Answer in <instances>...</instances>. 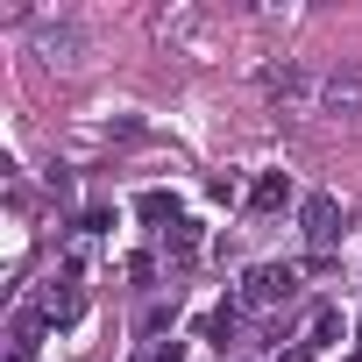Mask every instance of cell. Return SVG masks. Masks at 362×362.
I'll return each mask as SVG.
<instances>
[{
    "mask_svg": "<svg viewBox=\"0 0 362 362\" xmlns=\"http://www.w3.org/2000/svg\"><path fill=\"white\" fill-rule=\"evenodd\" d=\"M298 291V270L291 263H256L249 277H242V305H277V298H291Z\"/></svg>",
    "mask_w": 362,
    "mask_h": 362,
    "instance_id": "cell-1",
    "label": "cell"
},
{
    "mask_svg": "<svg viewBox=\"0 0 362 362\" xmlns=\"http://www.w3.org/2000/svg\"><path fill=\"white\" fill-rule=\"evenodd\" d=\"M298 221H305V242H320V249H327V242L341 235V206H334V192H313V199L298 206Z\"/></svg>",
    "mask_w": 362,
    "mask_h": 362,
    "instance_id": "cell-2",
    "label": "cell"
},
{
    "mask_svg": "<svg viewBox=\"0 0 362 362\" xmlns=\"http://www.w3.org/2000/svg\"><path fill=\"white\" fill-rule=\"evenodd\" d=\"M78 305H86V298H78V284H71V277H57V284L36 298V313H43L50 327H71V320H78Z\"/></svg>",
    "mask_w": 362,
    "mask_h": 362,
    "instance_id": "cell-3",
    "label": "cell"
},
{
    "mask_svg": "<svg viewBox=\"0 0 362 362\" xmlns=\"http://www.w3.org/2000/svg\"><path fill=\"white\" fill-rule=\"evenodd\" d=\"M277 206H291V177L284 170H263L249 185V214H277Z\"/></svg>",
    "mask_w": 362,
    "mask_h": 362,
    "instance_id": "cell-4",
    "label": "cell"
},
{
    "mask_svg": "<svg viewBox=\"0 0 362 362\" xmlns=\"http://www.w3.org/2000/svg\"><path fill=\"white\" fill-rule=\"evenodd\" d=\"M135 221H149V228L170 221V228H177V221H185V214H177V192H142V199H135Z\"/></svg>",
    "mask_w": 362,
    "mask_h": 362,
    "instance_id": "cell-5",
    "label": "cell"
},
{
    "mask_svg": "<svg viewBox=\"0 0 362 362\" xmlns=\"http://www.w3.org/2000/svg\"><path fill=\"white\" fill-rule=\"evenodd\" d=\"M163 235H170V256H177V263L199 256V221H177V228H163Z\"/></svg>",
    "mask_w": 362,
    "mask_h": 362,
    "instance_id": "cell-6",
    "label": "cell"
},
{
    "mask_svg": "<svg viewBox=\"0 0 362 362\" xmlns=\"http://www.w3.org/2000/svg\"><path fill=\"white\" fill-rule=\"evenodd\" d=\"M199 334H206L214 348H228V341H235V305H221V313H206V327H199Z\"/></svg>",
    "mask_w": 362,
    "mask_h": 362,
    "instance_id": "cell-7",
    "label": "cell"
},
{
    "mask_svg": "<svg viewBox=\"0 0 362 362\" xmlns=\"http://www.w3.org/2000/svg\"><path fill=\"white\" fill-rule=\"evenodd\" d=\"M142 362H185V348L170 341V348H156V355H142Z\"/></svg>",
    "mask_w": 362,
    "mask_h": 362,
    "instance_id": "cell-8",
    "label": "cell"
},
{
    "mask_svg": "<svg viewBox=\"0 0 362 362\" xmlns=\"http://www.w3.org/2000/svg\"><path fill=\"white\" fill-rule=\"evenodd\" d=\"M313 355H320V348H313V341H298V348H291V355H277V362H313Z\"/></svg>",
    "mask_w": 362,
    "mask_h": 362,
    "instance_id": "cell-9",
    "label": "cell"
},
{
    "mask_svg": "<svg viewBox=\"0 0 362 362\" xmlns=\"http://www.w3.org/2000/svg\"><path fill=\"white\" fill-rule=\"evenodd\" d=\"M8 362H29V355H15V348H8Z\"/></svg>",
    "mask_w": 362,
    "mask_h": 362,
    "instance_id": "cell-10",
    "label": "cell"
},
{
    "mask_svg": "<svg viewBox=\"0 0 362 362\" xmlns=\"http://www.w3.org/2000/svg\"><path fill=\"white\" fill-rule=\"evenodd\" d=\"M355 334H362V320H355Z\"/></svg>",
    "mask_w": 362,
    "mask_h": 362,
    "instance_id": "cell-11",
    "label": "cell"
},
{
    "mask_svg": "<svg viewBox=\"0 0 362 362\" xmlns=\"http://www.w3.org/2000/svg\"><path fill=\"white\" fill-rule=\"evenodd\" d=\"M355 362H362V355H355Z\"/></svg>",
    "mask_w": 362,
    "mask_h": 362,
    "instance_id": "cell-12",
    "label": "cell"
}]
</instances>
